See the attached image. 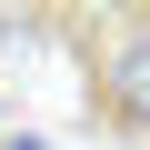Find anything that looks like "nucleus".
Instances as JSON below:
<instances>
[{"label": "nucleus", "instance_id": "f03ea898", "mask_svg": "<svg viewBox=\"0 0 150 150\" xmlns=\"http://www.w3.org/2000/svg\"><path fill=\"white\" fill-rule=\"evenodd\" d=\"M0 150H40V140H0Z\"/></svg>", "mask_w": 150, "mask_h": 150}, {"label": "nucleus", "instance_id": "f257e3e1", "mask_svg": "<svg viewBox=\"0 0 150 150\" xmlns=\"http://www.w3.org/2000/svg\"><path fill=\"white\" fill-rule=\"evenodd\" d=\"M90 90L120 130H150V10H100L90 20Z\"/></svg>", "mask_w": 150, "mask_h": 150}]
</instances>
